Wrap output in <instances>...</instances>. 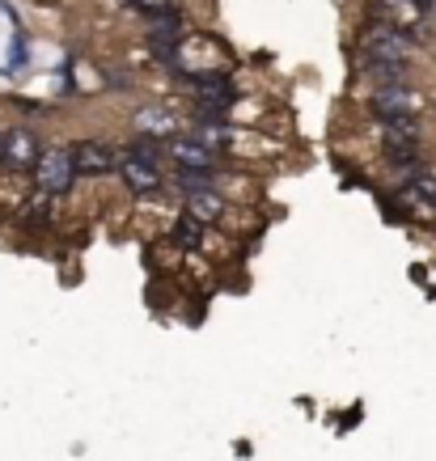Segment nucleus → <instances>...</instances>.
<instances>
[{"label": "nucleus", "mask_w": 436, "mask_h": 461, "mask_svg": "<svg viewBox=\"0 0 436 461\" xmlns=\"http://www.w3.org/2000/svg\"><path fill=\"white\" fill-rule=\"evenodd\" d=\"M411 51H415V39L381 22H368L365 39H360V64H407Z\"/></svg>", "instance_id": "obj_1"}, {"label": "nucleus", "mask_w": 436, "mask_h": 461, "mask_svg": "<svg viewBox=\"0 0 436 461\" xmlns=\"http://www.w3.org/2000/svg\"><path fill=\"white\" fill-rule=\"evenodd\" d=\"M72 157V174H81V178H106L119 169V149L111 140H81L68 149Z\"/></svg>", "instance_id": "obj_2"}, {"label": "nucleus", "mask_w": 436, "mask_h": 461, "mask_svg": "<svg viewBox=\"0 0 436 461\" xmlns=\"http://www.w3.org/2000/svg\"><path fill=\"white\" fill-rule=\"evenodd\" d=\"M42 144L30 127H5V140H0V166L9 174H30L39 161Z\"/></svg>", "instance_id": "obj_4"}, {"label": "nucleus", "mask_w": 436, "mask_h": 461, "mask_svg": "<svg viewBox=\"0 0 436 461\" xmlns=\"http://www.w3.org/2000/svg\"><path fill=\"white\" fill-rule=\"evenodd\" d=\"M136 127H141L144 136H153V140H161V136H174V119H169L166 111H157V106H149V111H141V119H136Z\"/></svg>", "instance_id": "obj_13"}, {"label": "nucleus", "mask_w": 436, "mask_h": 461, "mask_svg": "<svg viewBox=\"0 0 436 461\" xmlns=\"http://www.w3.org/2000/svg\"><path fill=\"white\" fill-rule=\"evenodd\" d=\"M114 174H123V186L141 199L161 191V166H141V161H132V157H119V169H114Z\"/></svg>", "instance_id": "obj_9"}, {"label": "nucleus", "mask_w": 436, "mask_h": 461, "mask_svg": "<svg viewBox=\"0 0 436 461\" xmlns=\"http://www.w3.org/2000/svg\"><path fill=\"white\" fill-rule=\"evenodd\" d=\"M368 14H373V22L403 30V34H411V39H415V30H420V22H423V9L415 5V0H373Z\"/></svg>", "instance_id": "obj_7"}, {"label": "nucleus", "mask_w": 436, "mask_h": 461, "mask_svg": "<svg viewBox=\"0 0 436 461\" xmlns=\"http://www.w3.org/2000/svg\"><path fill=\"white\" fill-rule=\"evenodd\" d=\"M381 149H386V157L390 161H420V131H415V123H395V127H386V136H381Z\"/></svg>", "instance_id": "obj_8"}, {"label": "nucleus", "mask_w": 436, "mask_h": 461, "mask_svg": "<svg viewBox=\"0 0 436 461\" xmlns=\"http://www.w3.org/2000/svg\"><path fill=\"white\" fill-rule=\"evenodd\" d=\"M403 191H407L411 199H423L428 208H436V174H411V178L403 182Z\"/></svg>", "instance_id": "obj_14"}, {"label": "nucleus", "mask_w": 436, "mask_h": 461, "mask_svg": "<svg viewBox=\"0 0 436 461\" xmlns=\"http://www.w3.org/2000/svg\"><path fill=\"white\" fill-rule=\"evenodd\" d=\"M204 229H208V224H199L191 212H183V216L174 221V229H169V241H174L178 250H199V246H204Z\"/></svg>", "instance_id": "obj_10"}, {"label": "nucleus", "mask_w": 436, "mask_h": 461, "mask_svg": "<svg viewBox=\"0 0 436 461\" xmlns=\"http://www.w3.org/2000/svg\"><path fill=\"white\" fill-rule=\"evenodd\" d=\"M368 111H373V119H381L386 127L415 123V98H411L403 85H381L377 94L368 98Z\"/></svg>", "instance_id": "obj_6"}, {"label": "nucleus", "mask_w": 436, "mask_h": 461, "mask_svg": "<svg viewBox=\"0 0 436 461\" xmlns=\"http://www.w3.org/2000/svg\"><path fill=\"white\" fill-rule=\"evenodd\" d=\"M186 212H191L199 224H212V221L225 216V199L216 195V191H199V195L186 199Z\"/></svg>", "instance_id": "obj_11"}, {"label": "nucleus", "mask_w": 436, "mask_h": 461, "mask_svg": "<svg viewBox=\"0 0 436 461\" xmlns=\"http://www.w3.org/2000/svg\"><path fill=\"white\" fill-rule=\"evenodd\" d=\"M0 140H5V127H0Z\"/></svg>", "instance_id": "obj_15"}, {"label": "nucleus", "mask_w": 436, "mask_h": 461, "mask_svg": "<svg viewBox=\"0 0 436 461\" xmlns=\"http://www.w3.org/2000/svg\"><path fill=\"white\" fill-rule=\"evenodd\" d=\"M432 5H436V0H432Z\"/></svg>", "instance_id": "obj_16"}, {"label": "nucleus", "mask_w": 436, "mask_h": 461, "mask_svg": "<svg viewBox=\"0 0 436 461\" xmlns=\"http://www.w3.org/2000/svg\"><path fill=\"white\" fill-rule=\"evenodd\" d=\"M169 161L183 169V174H216L221 169V157L212 153L208 144H199L191 131H183V136H169Z\"/></svg>", "instance_id": "obj_5"}, {"label": "nucleus", "mask_w": 436, "mask_h": 461, "mask_svg": "<svg viewBox=\"0 0 436 461\" xmlns=\"http://www.w3.org/2000/svg\"><path fill=\"white\" fill-rule=\"evenodd\" d=\"M34 182H39V195H64L72 186V157H68V149H42L39 153V161H34Z\"/></svg>", "instance_id": "obj_3"}, {"label": "nucleus", "mask_w": 436, "mask_h": 461, "mask_svg": "<svg viewBox=\"0 0 436 461\" xmlns=\"http://www.w3.org/2000/svg\"><path fill=\"white\" fill-rule=\"evenodd\" d=\"M161 140H153V136H144V131H136L132 140L123 144V157H132V161H141V166H161Z\"/></svg>", "instance_id": "obj_12"}]
</instances>
